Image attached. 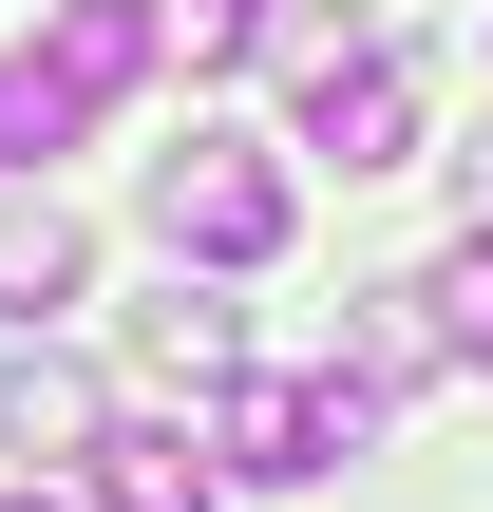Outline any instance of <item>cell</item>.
I'll return each instance as SVG.
<instances>
[{
	"mask_svg": "<svg viewBox=\"0 0 493 512\" xmlns=\"http://www.w3.org/2000/svg\"><path fill=\"white\" fill-rule=\"evenodd\" d=\"M437 342H456V361H475V380H493V228H475V247H456V266H437Z\"/></svg>",
	"mask_w": 493,
	"mask_h": 512,
	"instance_id": "7",
	"label": "cell"
},
{
	"mask_svg": "<svg viewBox=\"0 0 493 512\" xmlns=\"http://www.w3.org/2000/svg\"><path fill=\"white\" fill-rule=\"evenodd\" d=\"M133 342H152L171 380H228V361H247V323L209 304V266H171V304H133Z\"/></svg>",
	"mask_w": 493,
	"mask_h": 512,
	"instance_id": "5",
	"label": "cell"
},
{
	"mask_svg": "<svg viewBox=\"0 0 493 512\" xmlns=\"http://www.w3.org/2000/svg\"><path fill=\"white\" fill-rule=\"evenodd\" d=\"M456 209H475V228H493V152H456Z\"/></svg>",
	"mask_w": 493,
	"mask_h": 512,
	"instance_id": "9",
	"label": "cell"
},
{
	"mask_svg": "<svg viewBox=\"0 0 493 512\" xmlns=\"http://www.w3.org/2000/svg\"><path fill=\"white\" fill-rule=\"evenodd\" d=\"M95 512H228V456L171 437V418H114L95 437Z\"/></svg>",
	"mask_w": 493,
	"mask_h": 512,
	"instance_id": "3",
	"label": "cell"
},
{
	"mask_svg": "<svg viewBox=\"0 0 493 512\" xmlns=\"http://www.w3.org/2000/svg\"><path fill=\"white\" fill-rule=\"evenodd\" d=\"M0 512H38V494H0Z\"/></svg>",
	"mask_w": 493,
	"mask_h": 512,
	"instance_id": "10",
	"label": "cell"
},
{
	"mask_svg": "<svg viewBox=\"0 0 493 512\" xmlns=\"http://www.w3.org/2000/svg\"><path fill=\"white\" fill-rule=\"evenodd\" d=\"M114 418H95V361H57V342H19L0 361V456H95Z\"/></svg>",
	"mask_w": 493,
	"mask_h": 512,
	"instance_id": "4",
	"label": "cell"
},
{
	"mask_svg": "<svg viewBox=\"0 0 493 512\" xmlns=\"http://www.w3.org/2000/svg\"><path fill=\"white\" fill-rule=\"evenodd\" d=\"M304 152H342V171H399V152H418V76H399L380 38H361V57H323V76H304Z\"/></svg>",
	"mask_w": 493,
	"mask_h": 512,
	"instance_id": "2",
	"label": "cell"
},
{
	"mask_svg": "<svg viewBox=\"0 0 493 512\" xmlns=\"http://www.w3.org/2000/svg\"><path fill=\"white\" fill-rule=\"evenodd\" d=\"M152 247L209 266V285L285 266V171H266V133H190V152H152Z\"/></svg>",
	"mask_w": 493,
	"mask_h": 512,
	"instance_id": "1",
	"label": "cell"
},
{
	"mask_svg": "<svg viewBox=\"0 0 493 512\" xmlns=\"http://www.w3.org/2000/svg\"><path fill=\"white\" fill-rule=\"evenodd\" d=\"M266 38V0H190V57H247Z\"/></svg>",
	"mask_w": 493,
	"mask_h": 512,
	"instance_id": "8",
	"label": "cell"
},
{
	"mask_svg": "<svg viewBox=\"0 0 493 512\" xmlns=\"http://www.w3.org/2000/svg\"><path fill=\"white\" fill-rule=\"evenodd\" d=\"M76 266H95V247H76V209H57V190H38V209H0V304H19V323H38V304H76Z\"/></svg>",
	"mask_w": 493,
	"mask_h": 512,
	"instance_id": "6",
	"label": "cell"
}]
</instances>
